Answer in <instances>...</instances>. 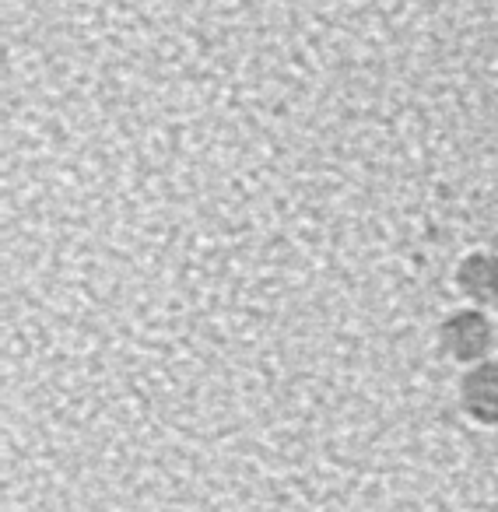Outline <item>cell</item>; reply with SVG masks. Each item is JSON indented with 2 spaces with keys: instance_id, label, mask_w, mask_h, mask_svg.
<instances>
[{
  "instance_id": "cell-1",
  "label": "cell",
  "mask_w": 498,
  "mask_h": 512,
  "mask_svg": "<svg viewBox=\"0 0 498 512\" xmlns=\"http://www.w3.org/2000/svg\"><path fill=\"white\" fill-rule=\"evenodd\" d=\"M435 348H439L442 362L456 365V369L491 358L498 348V327L491 320V309L467 306V302L449 309L435 327Z\"/></svg>"
},
{
  "instance_id": "cell-3",
  "label": "cell",
  "mask_w": 498,
  "mask_h": 512,
  "mask_svg": "<svg viewBox=\"0 0 498 512\" xmlns=\"http://www.w3.org/2000/svg\"><path fill=\"white\" fill-rule=\"evenodd\" d=\"M453 292L460 302L481 309L498 306V253L495 249H467L453 264Z\"/></svg>"
},
{
  "instance_id": "cell-2",
  "label": "cell",
  "mask_w": 498,
  "mask_h": 512,
  "mask_svg": "<svg viewBox=\"0 0 498 512\" xmlns=\"http://www.w3.org/2000/svg\"><path fill=\"white\" fill-rule=\"evenodd\" d=\"M453 397H456V411H460L470 425L484 428V432H495L498 428V355L460 369Z\"/></svg>"
}]
</instances>
